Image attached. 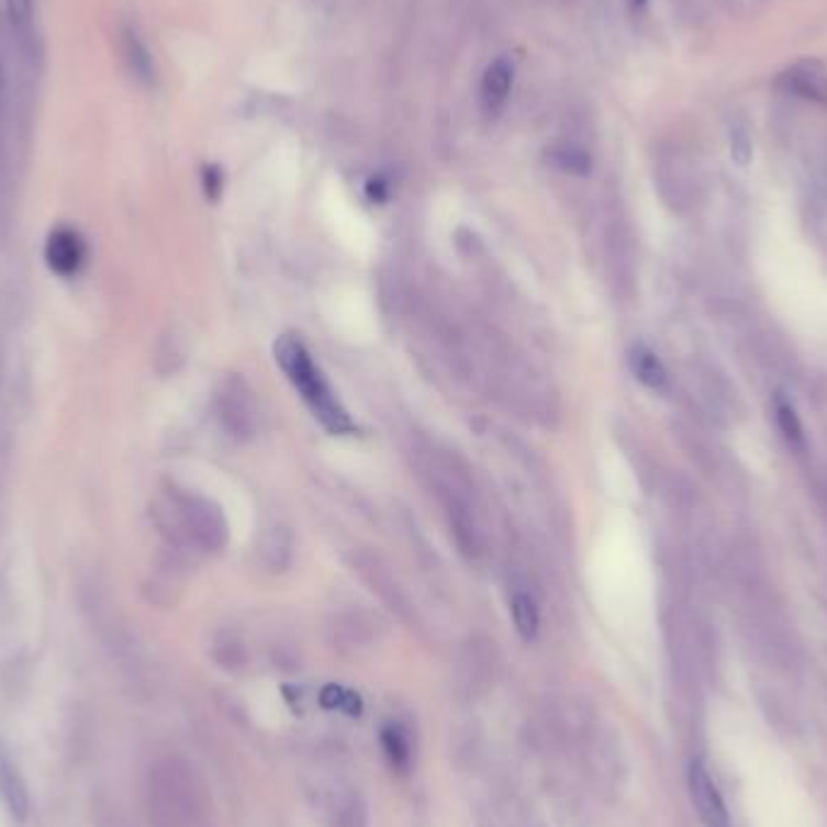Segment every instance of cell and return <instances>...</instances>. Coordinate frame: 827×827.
I'll return each mask as SVG.
<instances>
[{"label":"cell","mask_w":827,"mask_h":827,"mask_svg":"<svg viewBox=\"0 0 827 827\" xmlns=\"http://www.w3.org/2000/svg\"><path fill=\"white\" fill-rule=\"evenodd\" d=\"M215 416L231 438L247 443L259 434V404L243 376H225L215 390Z\"/></svg>","instance_id":"cell-6"},{"label":"cell","mask_w":827,"mask_h":827,"mask_svg":"<svg viewBox=\"0 0 827 827\" xmlns=\"http://www.w3.org/2000/svg\"><path fill=\"white\" fill-rule=\"evenodd\" d=\"M273 354L276 361L283 368L286 378H289L291 385L301 392L303 402L310 406V412H313L317 422L334 436L351 434L354 422L349 412L344 410V404L329 388V382L320 373V368L305 349V344L293 337V334H286V337L276 342Z\"/></svg>","instance_id":"cell-2"},{"label":"cell","mask_w":827,"mask_h":827,"mask_svg":"<svg viewBox=\"0 0 827 827\" xmlns=\"http://www.w3.org/2000/svg\"><path fill=\"white\" fill-rule=\"evenodd\" d=\"M293 555L295 545L289 527L281 523H269L267 527H261L257 537V559L264 569L271 573L289 571L293 565Z\"/></svg>","instance_id":"cell-10"},{"label":"cell","mask_w":827,"mask_h":827,"mask_svg":"<svg viewBox=\"0 0 827 827\" xmlns=\"http://www.w3.org/2000/svg\"><path fill=\"white\" fill-rule=\"evenodd\" d=\"M203 189H206L209 199H219L223 189V175L219 167H206V170H203Z\"/></svg>","instance_id":"cell-26"},{"label":"cell","mask_w":827,"mask_h":827,"mask_svg":"<svg viewBox=\"0 0 827 827\" xmlns=\"http://www.w3.org/2000/svg\"><path fill=\"white\" fill-rule=\"evenodd\" d=\"M513 86V64L506 56H499L484 70L482 78V102L489 114H496L509 100V92Z\"/></svg>","instance_id":"cell-15"},{"label":"cell","mask_w":827,"mask_h":827,"mask_svg":"<svg viewBox=\"0 0 827 827\" xmlns=\"http://www.w3.org/2000/svg\"><path fill=\"white\" fill-rule=\"evenodd\" d=\"M629 368L634 378H637L644 388L653 392H663L668 388V370L661 358H658L649 346L637 344L629 349Z\"/></svg>","instance_id":"cell-17"},{"label":"cell","mask_w":827,"mask_h":827,"mask_svg":"<svg viewBox=\"0 0 827 827\" xmlns=\"http://www.w3.org/2000/svg\"><path fill=\"white\" fill-rule=\"evenodd\" d=\"M8 20L18 32L30 30L32 15H34V0H5Z\"/></svg>","instance_id":"cell-25"},{"label":"cell","mask_w":827,"mask_h":827,"mask_svg":"<svg viewBox=\"0 0 827 827\" xmlns=\"http://www.w3.org/2000/svg\"><path fill=\"white\" fill-rule=\"evenodd\" d=\"M0 798H3L8 813L15 820H25L30 813V794L27 784L22 779L15 762L8 758L5 750L0 748Z\"/></svg>","instance_id":"cell-14"},{"label":"cell","mask_w":827,"mask_h":827,"mask_svg":"<svg viewBox=\"0 0 827 827\" xmlns=\"http://www.w3.org/2000/svg\"><path fill=\"white\" fill-rule=\"evenodd\" d=\"M382 742H385L390 760L404 767L406 760H410V738H406V730L400 726H388L382 730Z\"/></svg>","instance_id":"cell-22"},{"label":"cell","mask_w":827,"mask_h":827,"mask_svg":"<svg viewBox=\"0 0 827 827\" xmlns=\"http://www.w3.org/2000/svg\"><path fill=\"white\" fill-rule=\"evenodd\" d=\"M549 163L559 167L561 172H569V175H589L591 167H593V160H591V153L581 148V146H557L549 150Z\"/></svg>","instance_id":"cell-21"},{"label":"cell","mask_w":827,"mask_h":827,"mask_svg":"<svg viewBox=\"0 0 827 827\" xmlns=\"http://www.w3.org/2000/svg\"><path fill=\"white\" fill-rule=\"evenodd\" d=\"M194 784L179 767L165 764L150 776V806L160 827H194L199 815Z\"/></svg>","instance_id":"cell-5"},{"label":"cell","mask_w":827,"mask_h":827,"mask_svg":"<svg viewBox=\"0 0 827 827\" xmlns=\"http://www.w3.org/2000/svg\"><path fill=\"white\" fill-rule=\"evenodd\" d=\"M690 789H692L694 806H697L706 827H728V813L724 806V798L722 794H718L716 784L712 782V776L704 770L702 762L692 764Z\"/></svg>","instance_id":"cell-11"},{"label":"cell","mask_w":827,"mask_h":827,"mask_svg":"<svg viewBox=\"0 0 827 827\" xmlns=\"http://www.w3.org/2000/svg\"><path fill=\"white\" fill-rule=\"evenodd\" d=\"M675 438L680 440V446L685 448L690 458L697 462L704 472L714 474L716 470V450L712 448V443L706 440L697 428H692L688 424H675Z\"/></svg>","instance_id":"cell-18"},{"label":"cell","mask_w":827,"mask_h":827,"mask_svg":"<svg viewBox=\"0 0 827 827\" xmlns=\"http://www.w3.org/2000/svg\"><path fill=\"white\" fill-rule=\"evenodd\" d=\"M728 153H730V160L740 167L752 163L755 141H752L750 124L742 116H734L728 124Z\"/></svg>","instance_id":"cell-20"},{"label":"cell","mask_w":827,"mask_h":827,"mask_svg":"<svg viewBox=\"0 0 827 827\" xmlns=\"http://www.w3.org/2000/svg\"><path fill=\"white\" fill-rule=\"evenodd\" d=\"M122 54H124V62L131 70V76H134L136 80H141L143 86H153L155 82V62H153V54L146 46V42L141 40V34L126 25L122 27Z\"/></svg>","instance_id":"cell-16"},{"label":"cell","mask_w":827,"mask_h":827,"mask_svg":"<svg viewBox=\"0 0 827 827\" xmlns=\"http://www.w3.org/2000/svg\"><path fill=\"white\" fill-rule=\"evenodd\" d=\"M86 257H88L86 243H82L80 233L74 231V227H68V225L54 227L49 237H46L44 261H46V267H49L56 276H62V279L76 276L82 269V264H86Z\"/></svg>","instance_id":"cell-8"},{"label":"cell","mask_w":827,"mask_h":827,"mask_svg":"<svg viewBox=\"0 0 827 827\" xmlns=\"http://www.w3.org/2000/svg\"><path fill=\"white\" fill-rule=\"evenodd\" d=\"M632 3H634V5H637V8H644L646 3H649V0H632Z\"/></svg>","instance_id":"cell-27"},{"label":"cell","mask_w":827,"mask_h":827,"mask_svg":"<svg viewBox=\"0 0 827 827\" xmlns=\"http://www.w3.org/2000/svg\"><path fill=\"white\" fill-rule=\"evenodd\" d=\"M160 525L175 545L215 555L227 545V521L219 503L194 491L170 489L160 509Z\"/></svg>","instance_id":"cell-3"},{"label":"cell","mask_w":827,"mask_h":827,"mask_svg":"<svg viewBox=\"0 0 827 827\" xmlns=\"http://www.w3.org/2000/svg\"><path fill=\"white\" fill-rule=\"evenodd\" d=\"M351 569L358 579H361L370 591H373L382 603H385L394 615L402 619H410L412 615V601L406 595L404 585L398 577V571L390 567V561L378 555L373 549H354L351 555Z\"/></svg>","instance_id":"cell-7"},{"label":"cell","mask_w":827,"mask_h":827,"mask_svg":"<svg viewBox=\"0 0 827 827\" xmlns=\"http://www.w3.org/2000/svg\"><path fill=\"white\" fill-rule=\"evenodd\" d=\"M607 261L613 281L622 291L629 293L634 286V243L622 223H613L607 231Z\"/></svg>","instance_id":"cell-13"},{"label":"cell","mask_w":827,"mask_h":827,"mask_svg":"<svg viewBox=\"0 0 827 827\" xmlns=\"http://www.w3.org/2000/svg\"><path fill=\"white\" fill-rule=\"evenodd\" d=\"M774 422H776L779 434H782V438L786 440V446L791 450H798V452L806 450V428H803V422L794 404L779 398L774 402Z\"/></svg>","instance_id":"cell-19"},{"label":"cell","mask_w":827,"mask_h":827,"mask_svg":"<svg viewBox=\"0 0 827 827\" xmlns=\"http://www.w3.org/2000/svg\"><path fill=\"white\" fill-rule=\"evenodd\" d=\"M334 827H366V813L358 796H346L334 811Z\"/></svg>","instance_id":"cell-23"},{"label":"cell","mask_w":827,"mask_h":827,"mask_svg":"<svg viewBox=\"0 0 827 827\" xmlns=\"http://www.w3.org/2000/svg\"><path fill=\"white\" fill-rule=\"evenodd\" d=\"M784 88L789 92L808 102L827 104V68L815 58H803L791 66L782 76Z\"/></svg>","instance_id":"cell-12"},{"label":"cell","mask_w":827,"mask_h":827,"mask_svg":"<svg viewBox=\"0 0 827 827\" xmlns=\"http://www.w3.org/2000/svg\"><path fill=\"white\" fill-rule=\"evenodd\" d=\"M5 66L0 58V206H3V182H5ZM3 221V213H0Z\"/></svg>","instance_id":"cell-24"},{"label":"cell","mask_w":827,"mask_h":827,"mask_svg":"<svg viewBox=\"0 0 827 827\" xmlns=\"http://www.w3.org/2000/svg\"><path fill=\"white\" fill-rule=\"evenodd\" d=\"M418 470L434 491L448 521L450 537L467 561H479L484 555V533L479 525L477 489L470 467L458 455L426 443L418 448Z\"/></svg>","instance_id":"cell-1"},{"label":"cell","mask_w":827,"mask_h":827,"mask_svg":"<svg viewBox=\"0 0 827 827\" xmlns=\"http://www.w3.org/2000/svg\"><path fill=\"white\" fill-rule=\"evenodd\" d=\"M653 179L658 194L670 211L690 213L702 201V175L682 148H666L658 153Z\"/></svg>","instance_id":"cell-4"},{"label":"cell","mask_w":827,"mask_h":827,"mask_svg":"<svg viewBox=\"0 0 827 827\" xmlns=\"http://www.w3.org/2000/svg\"><path fill=\"white\" fill-rule=\"evenodd\" d=\"M509 610L521 639L535 641L539 632V605L530 579L518 567H509Z\"/></svg>","instance_id":"cell-9"}]
</instances>
